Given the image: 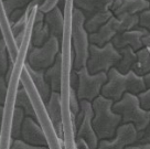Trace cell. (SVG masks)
Segmentation results:
<instances>
[{"label":"cell","instance_id":"60d3db41","mask_svg":"<svg viewBox=\"0 0 150 149\" xmlns=\"http://www.w3.org/2000/svg\"><path fill=\"white\" fill-rule=\"evenodd\" d=\"M142 43H144V45H145L146 48H148L150 50V33L147 34V35L142 39Z\"/></svg>","mask_w":150,"mask_h":149},{"label":"cell","instance_id":"e0dca14e","mask_svg":"<svg viewBox=\"0 0 150 149\" xmlns=\"http://www.w3.org/2000/svg\"><path fill=\"white\" fill-rule=\"evenodd\" d=\"M150 8V4L147 0H124L119 8L112 13L116 18L120 19L128 16H139L141 12Z\"/></svg>","mask_w":150,"mask_h":149},{"label":"cell","instance_id":"d4e9b609","mask_svg":"<svg viewBox=\"0 0 150 149\" xmlns=\"http://www.w3.org/2000/svg\"><path fill=\"white\" fill-rule=\"evenodd\" d=\"M9 62L10 57L6 42L5 40H1L0 41V77H5L8 66H9Z\"/></svg>","mask_w":150,"mask_h":149},{"label":"cell","instance_id":"ac0fdd59","mask_svg":"<svg viewBox=\"0 0 150 149\" xmlns=\"http://www.w3.org/2000/svg\"><path fill=\"white\" fill-rule=\"evenodd\" d=\"M23 66L25 71L28 72L29 76L31 79V82L34 85V87H35L37 92L39 93V95H40L42 102L45 104L49 101L50 96H51L52 91L50 89V86H49V84L47 83L45 79H44V72L33 70L29 65H27L25 63H23Z\"/></svg>","mask_w":150,"mask_h":149},{"label":"cell","instance_id":"b9f144b4","mask_svg":"<svg viewBox=\"0 0 150 149\" xmlns=\"http://www.w3.org/2000/svg\"><path fill=\"white\" fill-rule=\"evenodd\" d=\"M142 79H144V83L146 85V89H150V73L145 75V76H142Z\"/></svg>","mask_w":150,"mask_h":149},{"label":"cell","instance_id":"30bf717a","mask_svg":"<svg viewBox=\"0 0 150 149\" xmlns=\"http://www.w3.org/2000/svg\"><path fill=\"white\" fill-rule=\"evenodd\" d=\"M45 112L51 121L55 135L63 141L64 137V123H63V109H62V96L61 93L52 92L51 96L45 104Z\"/></svg>","mask_w":150,"mask_h":149},{"label":"cell","instance_id":"f546056e","mask_svg":"<svg viewBox=\"0 0 150 149\" xmlns=\"http://www.w3.org/2000/svg\"><path fill=\"white\" fill-rule=\"evenodd\" d=\"M10 149H50L47 147H40V146H32L27 143H24L21 139H14L10 146Z\"/></svg>","mask_w":150,"mask_h":149},{"label":"cell","instance_id":"e575fe53","mask_svg":"<svg viewBox=\"0 0 150 149\" xmlns=\"http://www.w3.org/2000/svg\"><path fill=\"white\" fill-rule=\"evenodd\" d=\"M79 85V74L77 71L75 70L73 66H70V75H69V87L74 89L76 91Z\"/></svg>","mask_w":150,"mask_h":149},{"label":"cell","instance_id":"836d02e7","mask_svg":"<svg viewBox=\"0 0 150 149\" xmlns=\"http://www.w3.org/2000/svg\"><path fill=\"white\" fill-rule=\"evenodd\" d=\"M56 7H57V0H44L42 5L38 8V10H40L42 13L47 14V12L55 9Z\"/></svg>","mask_w":150,"mask_h":149},{"label":"cell","instance_id":"5b68a950","mask_svg":"<svg viewBox=\"0 0 150 149\" xmlns=\"http://www.w3.org/2000/svg\"><path fill=\"white\" fill-rule=\"evenodd\" d=\"M61 43L55 37H50L42 47L35 48L30 44L24 54V63L35 71L44 72L55 62L57 54L61 52Z\"/></svg>","mask_w":150,"mask_h":149},{"label":"cell","instance_id":"8992f818","mask_svg":"<svg viewBox=\"0 0 150 149\" xmlns=\"http://www.w3.org/2000/svg\"><path fill=\"white\" fill-rule=\"evenodd\" d=\"M120 53L112 45V42L102 48L91 44L86 69L89 74L108 73L110 69L116 66V64L120 61Z\"/></svg>","mask_w":150,"mask_h":149},{"label":"cell","instance_id":"7a4b0ae2","mask_svg":"<svg viewBox=\"0 0 150 149\" xmlns=\"http://www.w3.org/2000/svg\"><path fill=\"white\" fill-rule=\"evenodd\" d=\"M112 101L102 95L92 102V125L99 140L112 139L118 127L122 125V117L112 111Z\"/></svg>","mask_w":150,"mask_h":149},{"label":"cell","instance_id":"d590c367","mask_svg":"<svg viewBox=\"0 0 150 149\" xmlns=\"http://www.w3.org/2000/svg\"><path fill=\"white\" fill-rule=\"evenodd\" d=\"M25 11H27V9L13 10V11L9 14V17H8V19H9V23L10 24L13 23V22H16V21H18L19 19H21L24 14H25Z\"/></svg>","mask_w":150,"mask_h":149},{"label":"cell","instance_id":"484cf974","mask_svg":"<svg viewBox=\"0 0 150 149\" xmlns=\"http://www.w3.org/2000/svg\"><path fill=\"white\" fill-rule=\"evenodd\" d=\"M31 0H4V8L6 14L9 17V14L17 9H27L28 5Z\"/></svg>","mask_w":150,"mask_h":149},{"label":"cell","instance_id":"277c9868","mask_svg":"<svg viewBox=\"0 0 150 149\" xmlns=\"http://www.w3.org/2000/svg\"><path fill=\"white\" fill-rule=\"evenodd\" d=\"M112 111L122 117V124H131L140 131L149 124V113L140 106L137 95L126 93L120 101L112 104Z\"/></svg>","mask_w":150,"mask_h":149},{"label":"cell","instance_id":"d6986e66","mask_svg":"<svg viewBox=\"0 0 150 149\" xmlns=\"http://www.w3.org/2000/svg\"><path fill=\"white\" fill-rule=\"evenodd\" d=\"M14 107L21 108L24 112L25 117H31L38 121L37 113L32 104V101L21 82H19V87L16 93V97H14Z\"/></svg>","mask_w":150,"mask_h":149},{"label":"cell","instance_id":"1f68e13d","mask_svg":"<svg viewBox=\"0 0 150 149\" xmlns=\"http://www.w3.org/2000/svg\"><path fill=\"white\" fill-rule=\"evenodd\" d=\"M150 33V8L139 14V26Z\"/></svg>","mask_w":150,"mask_h":149},{"label":"cell","instance_id":"7c38bea8","mask_svg":"<svg viewBox=\"0 0 150 149\" xmlns=\"http://www.w3.org/2000/svg\"><path fill=\"white\" fill-rule=\"evenodd\" d=\"M147 34H149L147 30L140 27H137L136 29L116 34L115 38L112 40V43L118 51L124 48H131L134 51L137 52L145 47L142 43V39Z\"/></svg>","mask_w":150,"mask_h":149},{"label":"cell","instance_id":"3957f363","mask_svg":"<svg viewBox=\"0 0 150 149\" xmlns=\"http://www.w3.org/2000/svg\"><path fill=\"white\" fill-rule=\"evenodd\" d=\"M86 18L80 10L72 8L71 12V49L75 53L73 67L76 71L86 66L89 56V34L84 28Z\"/></svg>","mask_w":150,"mask_h":149},{"label":"cell","instance_id":"f35d334b","mask_svg":"<svg viewBox=\"0 0 150 149\" xmlns=\"http://www.w3.org/2000/svg\"><path fill=\"white\" fill-rule=\"evenodd\" d=\"M66 5H67V0H57V8L61 9L63 12L65 11Z\"/></svg>","mask_w":150,"mask_h":149},{"label":"cell","instance_id":"f6af8a7d","mask_svg":"<svg viewBox=\"0 0 150 149\" xmlns=\"http://www.w3.org/2000/svg\"><path fill=\"white\" fill-rule=\"evenodd\" d=\"M147 1H148V2H149V4H150V0H147Z\"/></svg>","mask_w":150,"mask_h":149},{"label":"cell","instance_id":"7bdbcfd3","mask_svg":"<svg viewBox=\"0 0 150 149\" xmlns=\"http://www.w3.org/2000/svg\"><path fill=\"white\" fill-rule=\"evenodd\" d=\"M4 40V33H2V29H1V26H0V41Z\"/></svg>","mask_w":150,"mask_h":149},{"label":"cell","instance_id":"ffe728a7","mask_svg":"<svg viewBox=\"0 0 150 149\" xmlns=\"http://www.w3.org/2000/svg\"><path fill=\"white\" fill-rule=\"evenodd\" d=\"M32 16V14H31ZM51 34L49 28L44 21L42 22H32L31 17V30H30V44L35 48L42 47L50 39Z\"/></svg>","mask_w":150,"mask_h":149},{"label":"cell","instance_id":"74e56055","mask_svg":"<svg viewBox=\"0 0 150 149\" xmlns=\"http://www.w3.org/2000/svg\"><path fill=\"white\" fill-rule=\"evenodd\" d=\"M122 1H124V0H112V8H110V10H112V12L117 9V8L120 7V5L122 4Z\"/></svg>","mask_w":150,"mask_h":149},{"label":"cell","instance_id":"9c48e42d","mask_svg":"<svg viewBox=\"0 0 150 149\" xmlns=\"http://www.w3.org/2000/svg\"><path fill=\"white\" fill-rule=\"evenodd\" d=\"M137 139V131L131 124H122L116 131V136L110 140H99L96 149H126V147L135 145Z\"/></svg>","mask_w":150,"mask_h":149},{"label":"cell","instance_id":"4dcf8cb0","mask_svg":"<svg viewBox=\"0 0 150 149\" xmlns=\"http://www.w3.org/2000/svg\"><path fill=\"white\" fill-rule=\"evenodd\" d=\"M9 92V85L6 82L5 77H0V105L5 106Z\"/></svg>","mask_w":150,"mask_h":149},{"label":"cell","instance_id":"bcb514c9","mask_svg":"<svg viewBox=\"0 0 150 149\" xmlns=\"http://www.w3.org/2000/svg\"><path fill=\"white\" fill-rule=\"evenodd\" d=\"M75 149H77V148H75Z\"/></svg>","mask_w":150,"mask_h":149},{"label":"cell","instance_id":"2e32d148","mask_svg":"<svg viewBox=\"0 0 150 149\" xmlns=\"http://www.w3.org/2000/svg\"><path fill=\"white\" fill-rule=\"evenodd\" d=\"M72 4L73 8L80 10L85 18L112 8V0H72Z\"/></svg>","mask_w":150,"mask_h":149},{"label":"cell","instance_id":"44dd1931","mask_svg":"<svg viewBox=\"0 0 150 149\" xmlns=\"http://www.w3.org/2000/svg\"><path fill=\"white\" fill-rule=\"evenodd\" d=\"M112 16L114 13L112 10H106V11H102V12L93 14L89 18H86L84 22V28L86 32L88 34H93L96 31H98L104 24L107 23L108 20L112 18Z\"/></svg>","mask_w":150,"mask_h":149},{"label":"cell","instance_id":"4fadbf2b","mask_svg":"<svg viewBox=\"0 0 150 149\" xmlns=\"http://www.w3.org/2000/svg\"><path fill=\"white\" fill-rule=\"evenodd\" d=\"M116 34H118V19L115 16H112L108 20L107 23L104 24L98 31H96L93 34H89V43L102 48L112 42Z\"/></svg>","mask_w":150,"mask_h":149},{"label":"cell","instance_id":"6da1fadb","mask_svg":"<svg viewBox=\"0 0 150 149\" xmlns=\"http://www.w3.org/2000/svg\"><path fill=\"white\" fill-rule=\"evenodd\" d=\"M146 89L142 76L137 75L132 71L127 74H122L115 67H112L108 71L107 82L103 86L100 95L116 103L120 101L126 93L138 96Z\"/></svg>","mask_w":150,"mask_h":149},{"label":"cell","instance_id":"8d00e7d4","mask_svg":"<svg viewBox=\"0 0 150 149\" xmlns=\"http://www.w3.org/2000/svg\"><path fill=\"white\" fill-rule=\"evenodd\" d=\"M126 149H150V145H131Z\"/></svg>","mask_w":150,"mask_h":149},{"label":"cell","instance_id":"603a6c76","mask_svg":"<svg viewBox=\"0 0 150 149\" xmlns=\"http://www.w3.org/2000/svg\"><path fill=\"white\" fill-rule=\"evenodd\" d=\"M119 53L122 57H120V61L116 64L115 69L122 74H127L128 72L132 70V66L136 63L137 54L131 48H124L122 50H119Z\"/></svg>","mask_w":150,"mask_h":149},{"label":"cell","instance_id":"7402d4cb","mask_svg":"<svg viewBox=\"0 0 150 149\" xmlns=\"http://www.w3.org/2000/svg\"><path fill=\"white\" fill-rule=\"evenodd\" d=\"M137 60L132 66V72L139 76H145L150 73V50L144 47L136 52Z\"/></svg>","mask_w":150,"mask_h":149},{"label":"cell","instance_id":"ab89813d","mask_svg":"<svg viewBox=\"0 0 150 149\" xmlns=\"http://www.w3.org/2000/svg\"><path fill=\"white\" fill-rule=\"evenodd\" d=\"M4 115H5V107L0 105V131L2 128V123H4Z\"/></svg>","mask_w":150,"mask_h":149},{"label":"cell","instance_id":"8fae6325","mask_svg":"<svg viewBox=\"0 0 150 149\" xmlns=\"http://www.w3.org/2000/svg\"><path fill=\"white\" fill-rule=\"evenodd\" d=\"M20 139L32 146L47 147V138L42 126L31 117H25L21 128Z\"/></svg>","mask_w":150,"mask_h":149},{"label":"cell","instance_id":"ee69618b","mask_svg":"<svg viewBox=\"0 0 150 149\" xmlns=\"http://www.w3.org/2000/svg\"><path fill=\"white\" fill-rule=\"evenodd\" d=\"M148 113H149V123H150V109L148 111Z\"/></svg>","mask_w":150,"mask_h":149},{"label":"cell","instance_id":"83f0119b","mask_svg":"<svg viewBox=\"0 0 150 149\" xmlns=\"http://www.w3.org/2000/svg\"><path fill=\"white\" fill-rule=\"evenodd\" d=\"M81 109L80 99L77 97L76 91L74 89L69 87V112L76 116Z\"/></svg>","mask_w":150,"mask_h":149},{"label":"cell","instance_id":"ba28073f","mask_svg":"<svg viewBox=\"0 0 150 149\" xmlns=\"http://www.w3.org/2000/svg\"><path fill=\"white\" fill-rule=\"evenodd\" d=\"M81 108L84 111V119L76 129L75 140H82L87 145L88 149H96L98 146L99 139L95 134L92 125L93 118V107L92 103L88 101H81Z\"/></svg>","mask_w":150,"mask_h":149},{"label":"cell","instance_id":"9a60e30c","mask_svg":"<svg viewBox=\"0 0 150 149\" xmlns=\"http://www.w3.org/2000/svg\"><path fill=\"white\" fill-rule=\"evenodd\" d=\"M62 76H63V54L60 52L55 62L47 70L44 71V79L52 92L62 94Z\"/></svg>","mask_w":150,"mask_h":149},{"label":"cell","instance_id":"4316f807","mask_svg":"<svg viewBox=\"0 0 150 149\" xmlns=\"http://www.w3.org/2000/svg\"><path fill=\"white\" fill-rule=\"evenodd\" d=\"M30 18H31V16L29 17L27 14H24L23 17L21 19H19L18 21L10 24V29H11V32H12L13 37H17L18 34L24 32L28 29L29 23H30Z\"/></svg>","mask_w":150,"mask_h":149},{"label":"cell","instance_id":"52a82bcc","mask_svg":"<svg viewBox=\"0 0 150 149\" xmlns=\"http://www.w3.org/2000/svg\"><path fill=\"white\" fill-rule=\"evenodd\" d=\"M79 85L76 89L77 97L81 101L93 102L95 98L100 96L102 89L107 82V73L89 74L86 66L77 71Z\"/></svg>","mask_w":150,"mask_h":149},{"label":"cell","instance_id":"cb8c5ba5","mask_svg":"<svg viewBox=\"0 0 150 149\" xmlns=\"http://www.w3.org/2000/svg\"><path fill=\"white\" fill-rule=\"evenodd\" d=\"M25 115L24 112L19 107H14L11 116V123H10V136L11 139H20L21 136V128L24 121Z\"/></svg>","mask_w":150,"mask_h":149},{"label":"cell","instance_id":"f1b7e54d","mask_svg":"<svg viewBox=\"0 0 150 149\" xmlns=\"http://www.w3.org/2000/svg\"><path fill=\"white\" fill-rule=\"evenodd\" d=\"M135 145H150V123L140 131H137Z\"/></svg>","mask_w":150,"mask_h":149},{"label":"cell","instance_id":"5bb4252c","mask_svg":"<svg viewBox=\"0 0 150 149\" xmlns=\"http://www.w3.org/2000/svg\"><path fill=\"white\" fill-rule=\"evenodd\" d=\"M44 22L49 28L50 34L52 37H55L62 45L64 39V26H65L64 12L56 7L55 9H53L44 16Z\"/></svg>","mask_w":150,"mask_h":149},{"label":"cell","instance_id":"d6a6232c","mask_svg":"<svg viewBox=\"0 0 150 149\" xmlns=\"http://www.w3.org/2000/svg\"><path fill=\"white\" fill-rule=\"evenodd\" d=\"M139 98V103H140V106L145 111H149L150 109V89H146L145 92H142L138 95Z\"/></svg>","mask_w":150,"mask_h":149}]
</instances>
